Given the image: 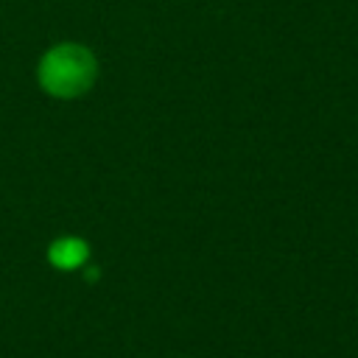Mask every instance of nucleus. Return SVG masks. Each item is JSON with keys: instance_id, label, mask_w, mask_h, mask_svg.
Returning <instances> with one entry per match:
<instances>
[{"instance_id": "obj_1", "label": "nucleus", "mask_w": 358, "mask_h": 358, "mask_svg": "<svg viewBox=\"0 0 358 358\" xmlns=\"http://www.w3.org/2000/svg\"><path fill=\"white\" fill-rule=\"evenodd\" d=\"M98 81V59L81 42H59L48 48L36 64V84L56 101L87 95Z\"/></svg>"}, {"instance_id": "obj_2", "label": "nucleus", "mask_w": 358, "mask_h": 358, "mask_svg": "<svg viewBox=\"0 0 358 358\" xmlns=\"http://www.w3.org/2000/svg\"><path fill=\"white\" fill-rule=\"evenodd\" d=\"M90 260V243L78 235H62L48 246V263L59 271H76Z\"/></svg>"}]
</instances>
